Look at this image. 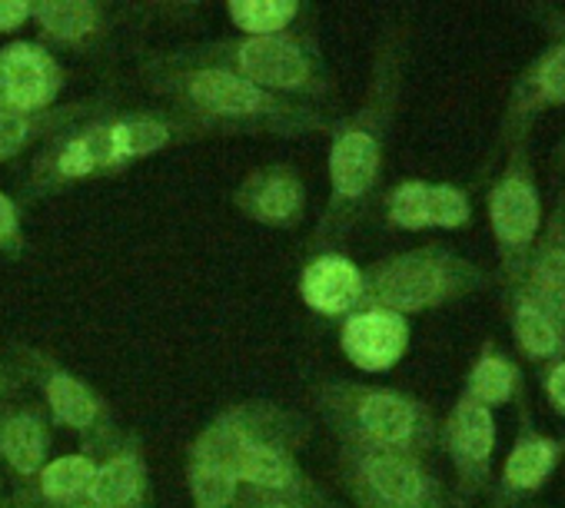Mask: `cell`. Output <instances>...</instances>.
Returning <instances> with one entry per match:
<instances>
[{
  "label": "cell",
  "instance_id": "obj_24",
  "mask_svg": "<svg viewBox=\"0 0 565 508\" xmlns=\"http://www.w3.org/2000/svg\"><path fill=\"white\" fill-rule=\"evenodd\" d=\"M34 14L57 37H84L94 28V8L90 4H77V0H61V4H41Z\"/></svg>",
  "mask_w": 565,
  "mask_h": 508
},
{
  "label": "cell",
  "instance_id": "obj_5",
  "mask_svg": "<svg viewBox=\"0 0 565 508\" xmlns=\"http://www.w3.org/2000/svg\"><path fill=\"white\" fill-rule=\"evenodd\" d=\"M57 90V71L31 44H18L0 54V107L31 110L51 100Z\"/></svg>",
  "mask_w": 565,
  "mask_h": 508
},
{
  "label": "cell",
  "instance_id": "obj_26",
  "mask_svg": "<svg viewBox=\"0 0 565 508\" xmlns=\"http://www.w3.org/2000/svg\"><path fill=\"white\" fill-rule=\"evenodd\" d=\"M390 216L399 226H406V229L429 226V186L426 183H406V186H399L393 193Z\"/></svg>",
  "mask_w": 565,
  "mask_h": 508
},
{
  "label": "cell",
  "instance_id": "obj_1",
  "mask_svg": "<svg viewBox=\"0 0 565 508\" xmlns=\"http://www.w3.org/2000/svg\"><path fill=\"white\" fill-rule=\"evenodd\" d=\"M489 219H492V233H495L499 249H502L505 273H509V280H515L535 236L542 233L539 190L532 180L529 156L522 150L512 153L509 170L499 176V183L489 196Z\"/></svg>",
  "mask_w": 565,
  "mask_h": 508
},
{
  "label": "cell",
  "instance_id": "obj_4",
  "mask_svg": "<svg viewBox=\"0 0 565 508\" xmlns=\"http://www.w3.org/2000/svg\"><path fill=\"white\" fill-rule=\"evenodd\" d=\"M406 323L399 313L390 310H373V313H360L347 323L343 329V349L347 356L370 372L390 369L399 363L403 349H406Z\"/></svg>",
  "mask_w": 565,
  "mask_h": 508
},
{
  "label": "cell",
  "instance_id": "obj_8",
  "mask_svg": "<svg viewBox=\"0 0 565 508\" xmlns=\"http://www.w3.org/2000/svg\"><path fill=\"white\" fill-rule=\"evenodd\" d=\"M376 166H380V147L370 133L350 130L337 140L330 170H333V186L340 196L366 193L376 180Z\"/></svg>",
  "mask_w": 565,
  "mask_h": 508
},
{
  "label": "cell",
  "instance_id": "obj_15",
  "mask_svg": "<svg viewBox=\"0 0 565 508\" xmlns=\"http://www.w3.org/2000/svg\"><path fill=\"white\" fill-rule=\"evenodd\" d=\"M230 472H233V478H246V482L269 485V488H282V485H290V478H294L290 462L282 458L279 452H273L266 445H249V442H239Z\"/></svg>",
  "mask_w": 565,
  "mask_h": 508
},
{
  "label": "cell",
  "instance_id": "obj_30",
  "mask_svg": "<svg viewBox=\"0 0 565 508\" xmlns=\"http://www.w3.org/2000/svg\"><path fill=\"white\" fill-rule=\"evenodd\" d=\"M94 150H90V143L87 140H77V143H71L67 150H64V156H61V170L64 173H71V176H81V173H90L94 170Z\"/></svg>",
  "mask_w": 565,
  "mask_h": 508
},
{
  "label": "cell",
  "instance_id": "obj_6",
  "mask_svg": "<svg viewBox=\"0 0 565 508\" xmlns=\"http://www.w3.org/2000/svg\"><path fill=\"white\" fill-rule=\"evenodd\" d=\"M239 64L249 80H259L269 87H300L307 80L303 54L279 37H256V41L243 44Z\"/></svg>",
  "mask_w": 565,
  "mask_h": 508
},
{
  "label": "cell",
  "instance_id": "obj_9",
  "mask_svg": "<svg viewBox=\"0 0 565 508\" xmlns=\"http://www.w3.org/2000/svg\"><path fill=\"white\" fill-rule=\"evenodd\" d=\"M366 478L396 508H416L429 498V482L419 472V465L396 455V452H383V455L366 458Z\"/></svg>",
  "mask_w": 565,
  "mask_h": 508
},
{
  "label": "cell",
  "instance_id": "obj_17",
  "mask_svg": "<svg viewBox=\"0 0 565 508\" xmlns=\"http://www.w3.org/2000/svg\"><path fill=\"white\" fill-rule=\"evenodd\" d=\"M230 14L236 28L269 37L297 18V4H287V0H236V4H230Z\"/></svg>",
  "mask_w": 565,
  "mask_h": 508
},
{
  "label": "cell",
  "instance_id": "obj_31",
  "mask_svg": "<svg viewBox=\"0 0 565 508\" xmlns=\"http://www.w3.org/2000/svg\"><path fill=\"white\" fill-rule=\"evenodd\" d=\"M31 14L28 4H14V0H0V31H14Z\"/></svg>",
  "mask_w": 565,
  "mask_h": 508
},
{
  "label": "cell",
  "instance_id": "obj_21",
  "mask_svg": "<svg viewBox=\"0 0 565 508\" xmlns=\"http://www.w3.org/2000/svg\"><path fill=\"white\" fill-rule=\"evenodd\" d=\"M47 396H51V406H54L57 419H64L67 425H77V429L90 425V419L97 412V402L81 382H74L67 376H57V379H51Z\"/></svg>",
  "mask_w": 565,
  "mask_h": 508
},
{
  "label": "cell",
  "instance_id": "obj_20",
  "mask_svg": "<svg viewBox=\"0 0 565 508\" xmlns=\"http://www.w3.org/2000/svg\"><path fill=\"white\" fill-rule=\"evenodd\" d=\"M44 448H47V439H44L41 422L14 419L4 429V455L18 472H34L41 465V458H44Z\"/></svg>",
  "mask_w": 565,
  "mask_h": 508
},
{
  "label": "cell",
  "instance_id": "obj_3",
  "mask_svg": "<svg viewBox=\"0 0 565 508\" xmlns=\"http://www.w3.org/2000/svg\"><path fill=\"white\" fill-rule=\"evenodd\" d=\"M462 277L466 263H446L429 252H416V257H403L380 273L376 296L390 306V313H409L446 300L462 287Z\"/></svg>",
  "mask_w": 565,
  "mask_h": 508
},
{
  "label": "cell",
  "instance_id": "obj_22",
  "mask_svg": "<svg viewBox=\"0 0 565 508\" xmlns=\"http://www.w3.org/2000/svg\"><path fill=\"white\" fill-rule=\"evenodd\" d=\"M94 472H97V468H94L90 458H84V455L57 458V462L47 465V472H44V491H47L51 498H71V495L90 488Z\"/></svg>",
  "mask_w": 565,
  "mask_h": 508
},
{
  "label": "cell",
  "instance_id": "obj_27",
  "mask_svg": "<svg viewBox=\"0 0 565 508\" xmlns=\"http://www.w3.org/2000/svg\"><path fill=\"white\" fill-rule=\"evenodd\" d=\"M469 199L456 186H429V226H462Z\"/></svg>",
  "mask_w": 565,
  "mask_h": 508
},
{
  "label": "cell",
  "instance_id": "obj_10",
  "mask_svg": "<svg viewBox=\"0 0 565 508\" xmlns=\"http://www.w3.org/2000/svg\"><path fill=\"white\" fill-rule=\"evenodd\" d=\"M360 425L383 445H409L419 432V412L390 392H373L360 406Z\"/></svg>",
  "mask_w": 565,
  "mask_h": 508
},
{
  "label": "cell",
  "instance_id": "obj_32",
  "mask_svg": "<svg viewBox=\"0 0 565 508\" xmlns=\"http://www.w3.org/2000/svg\"><path fill=\"white\" fill-rule=\"evenodd\" d=\"M545 389H548L552 402L565 412V363L552 366V372H548V379H545Z\"/></svg>",
  "mask_w": 565,
  "mask_h": 508
},
{
  "label": "cell",
  "instance_id": "obj_33",
  "mask_svg": "<svg viewBox=\"0 0 565 508\" xmlns=\"http://www.w3.org/2000/svg\"><path fill=\"white\" fill-rule=\"evenodd\" d=\"M18 226V213L8 196H0V239H8Z\"/></svg>",
  "mask_w": 565,
  "mask_h": 508
},
{
  "label": "cell",
  "instance_id": "obj_18",
  "mask_svg": "<svg viewBox=\"0 0 565 508\" xmlns=\"http://www.w3.org/2000/svg\"><path fill=\"white\" fill-rule=\"evenodd\" d=\"M512 392H515V369L499 356L479 359V366L472 369V379H469V399L489 409V406L512 399Z\"/></svg>",
  "mask_w": 565,
  "mask_h": 508
},
{
  "label": "cell",
  "instance_id": "obj_2",
  "mask_svg": "<svg viewBox=\"0 0 565 508\" xmlns=\"http://www.w3.org/2000/svg\"><path fill=\"white\" fill-rule=\"evenodd\" d=\"M515 300L539 310L565 339V199L548 219V229L535 236L519 270Z\"/></svg>",
  "mask_w": 565,
  "mask_h": 508
},
{
  "label": "cell",
  "instance_id": "obj_25",
  "mask_svg": "<svg viewBox=\"0 0 565 508\" xmlns=\"http://www.w3.org/2000/svg\"><path fill=\"white\" fill-rule=\"evenodd\" d=\"M233 488H236V478L226 468H220L213 462H196L193 495H196L200 508H223L233 498Z\"/></svg>",
  "mask_w": 565,
  "mask_h": 508
},
{
  "label": "cell",
  "instance_id": "obj_29",
  "mask_svg": "<svg viewBox=\"0 0 565 508\" xmlns=\"http://www.w3.org/2000/svg\"><path fill=\"white\" fill-rule=\"evenodd\" d=\"M24 137H28V123L11 110H0V156L14 153L24 143Z\"/></svg>",
  "mask_w": 565,
  "mask_h": 508
},
{
  "label": "cell",
  "instance_id": "obj_23",
  "mask_svg": "<svg viewBox=\"0 0 565 508\" xmlns=\"http://www.w3.org/2000/svg\"><path fill=\"white\" fill-rule=\"evenodd\" d=\"M163 143H167L163 127H157V123H124V127L110 130L104 156L120 160V156H134V153H150V150H157Z\"/></svg>",
  "mask_w": 565,
  "mask_h": 508
},
{
  "label": "cell",
  "instance_id": "obj_34",
  "mask_svg": "<svg viewBox=\"0 0 565 508\" xmlns=\"http://www.w3.org/2000/svg\"><path fill=\"white\" fill-rule=\"evenodd\" d=\"M263 508H287V505H263Z\"/></svg>",
  "mask_w": 565,
  "mask_h": 508
},
{
  "label": "cell",
  "instance_id": "obj_13",
  "mask_svg": "<svg viewBox=\"0 0 565 508\" xmlns=\"http://www.w3.org/2000/svg\"><path fill=\"white\" fill-rule=\"evenodd\" d=\"M190 94H193V100H200L203 107L220 110V114H253L263 107V94L249 80L216 74V71L193 77Z\"/></svg>",
  "mask_w": 565,
  "mask_h": 508
},
{
  "label": "cell",
  "instance_id": "obj_16",
  "mask_svg": "<svg viewBox=\"0 0 565 508\" xmlns=\"http://www.w3.org/2000/svg\"><path fill=\"white\" fill-rule=\"evenodd\" d=\"M512 333H515V343L532 356V359H548V356H558L565 349V339L562 333L532 306L519 303L512 306Z\"/></svg>",
  "mask_w": 565,
  "mask_h": 508
},
{
  "label": "cell",
  "instance_id": "obj_7",
  "mask_svg": "<svg viewBox=\"0 0 565 508\" xmlns=\"http://www.w3.org/2000/svg\"><path fill=\"white\" fill-rule=\"evenodd\" d=\"M360 290L363 283L356 267L340 257L317 260L303 273V300L320 313H347L360 300Z\"/></svg>",
  "mask_w": 565,
  "mask_h": 508
},
{
  "label": "cell",
  "instance_id": "obj_19",
  "mask_svg": "<svg viewBox=\"0 0 565 508\" xmlns=\"http://www.w3.org/2000/svg\"><path fill=\"white\" fill-rule=\"evenodd\" d=\"M137 488H140V472L130 458H117L104 465L100 472H94V482H90V495L104 508L127 505L137 495Z\"/></svg>",
  "mask_w": 565,
  "mask_h": 508
},
{
  "label": "cell",
  "instance_id": "obj_28",
  "mask_svg": "<svg viewBox=\"0 0 565 508\" xmlns=\"http://www.w3.org/2000/svg\"><path fill=\"white\" fill-rule=\"evenodd\" d=\"M297 203H300V193H297V186L287 183V180H273L269 186H263V193H259V199H256L259 213L269 216V219H287V216L297 209Z\"/></svg>",
  "mask_w": 565,
  "mask_h": 508
},
{
  "label": "cell",
  "instance_id": "obj_11",
  "mask_svg": "<svg viewBox=\"0 0 565 508\" xmlns=\"http://www.w3.org/2000/svg\"><path fill=\"white\" fill-rule=\"evenodd\" d=\"M495 445V425H492V412L472 399H462L456 415H452V448L456 458L469 468H486L489 455Z\"/></svg>",
  "mask_w": 565,
  "mask_h": 508
},
{
  "label": "cell",
  "instance_id": "obj_12",
  "mask_svg": "<svg viewBox=\"0 0 565 508\" xmlns=\"http://www.w3.org/2000/svg\"><path fill=\"white\" fill-rule=\"evenodd\" d=\"M555 458H558V442L535 435V432L519 435L515 448L505 458V485L512 491H529L542 485L548 472L555 468Z\"/></svg>",
  "mask_w": 565,
  "mask_h": 508
},
{
  "label": "cell",
  "instance_id": "obj_14",
  "mask_svg": "<svg viewBox=\"0 0 565 508\" xmlns=\"http://www.w3.org/2000/svg\"><path fill=\"white\" fill-rule=\"evenodd\" d=\"M522 100L529 110L565 104V44H555L522 80Z\"/></svg>",
  "mask_w": 565,
  "mask_h": 508
}]
</instances>
